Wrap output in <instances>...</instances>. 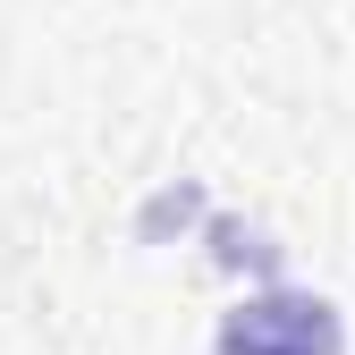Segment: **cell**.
<instances>
[{"mask_svg": "<svg viewBox=\"0 0 355 355\" xmlns=\"http://www.w3.org/2000/svg\"><path fill=\"white\" fill-rule=\"evenodd\" d=\"M220 355H338V313L322 296H262L220 322Z\"/></svg>", "mask_w": 355, "mask_h": 355, "instance_id": "1", "label": "cell"}]
</instances>
